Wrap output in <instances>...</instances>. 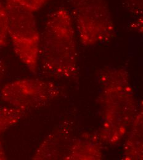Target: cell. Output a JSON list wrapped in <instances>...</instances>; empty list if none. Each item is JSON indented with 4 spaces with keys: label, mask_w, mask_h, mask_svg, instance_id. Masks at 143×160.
Segmentation results:
<instances>
[{
    "label": "cell",
    "mask_w": 143,
    "mask_h": 160,
    "mask_svg": "<svg viewBox=\"0 0 143 160\" xmlns=\"http://www.w3.org/2000/svg\"><path fill=\"white\" fill-rule=\"evenodd\" d=\"M6 156L5 153V151L4 150L1 140L0 139V160H6Z\"/></svg>",
    "instance_id": "30bf717a"
},
{
    "label": "cell",
    "mask_w": 143,
    "mask_h": 160,
    "mask_svg": "<svg viewBox=\"0 0 143 160\" xmlns=\"http://www.w3.org/2000/svg\"><path fill=\"white\" fill-rule=\"evenodd\" d=\"M40 58L43 70L53 75L70 77L77 70L73 22L64 8L56 9L48 18L40 48Z\"/></svg>",
    "instance_id": "6da1fadb"
},
{
    "label": "cell",
    "mask_w": 143,
    "mask_h": 160,
    "mask_svg": "<svg viewBox=\"0 0 143 160\" xmlns=\"http://www.w3.org/2000/svg\"><path fill=\"white\" fill-rule=\"evenodd\" d=\"M8 21L5 5L0 1V48L6 45L8 38Z\"/></svg>",
    "instance_id": "8992f818"
},
{
    "label": "cell",
    "mask_w": 143,
    "mask_h": 160,
    "mask_svg": "<svg viewBox=\"0 0 143 160\" xmlns=\"http://www.w3.org/2000/svg\"><path fill=\"white\" fill-rule=\"evenodd\" d=\"M23 8L32 12H36L40 9L44 5L41 0H15Z\"/></svg>",
    "instance_id": "52a82bcc"
},
{
    "label": "cell",
    "mask_w": 143,
    "mask_h": 160,
    "mask_svg": "<svg viewBox=\"0 0 143 160\" xmlns=\"http://www.w3.org/2000/svg\"><path fill=\"white\" fill-rule=\"evenodd\" d=\"M80 41L93 45L108 40L113 23L106 0H71Z\"/></svg>",
    "instance_id": "3957f363"
},
{
    "label": "cell",
    "mask_w": 143,
    "mask_h": 160,
    "mask_svg": "<svg viewBox=\"0 0 143 160\" xmlns=\"http://www.w3.org/2000/svg\"><path fill=\"white\" fill-rule=\"evenodd\" d=\"M8 33L14 51L28 70L37 72L40 38L33 12L15 0H6Z\"/></svg>",
    "instance_id": "7a4b0ae2"
},
{
    "label": "cell",
    "mask_w": 143,
    "mask_h": 160,
    "mask_svg": "<svg viewBox=\"0 0 143 160\" xmlns=\"http://www.w3.org/2000/svg\"><path fill=\"white\" fill-rule=\"evenodd\" d=\"M5 72V65L4 63L0 61V84L1 82V81L3 80V78L4 77Z\"/></svg>",
    "instance_id": "9c48e42d"
},
{
    "label": "cell",
    "mask_w": 143,
    "mask_h": 160,
    "mask_svg": "<svg viewBox=\"0 0 143 160\" xmlns=\"http://www.w3.org/2000/svg\"><path fill=\"white\" fill-rule=\"evenodd\" d=\"M126 8L134 14H141L143 12V0H125Z\"/></svg>",
    "instance_id": "ba28073f"
},
{
    "label": "cell",
    "mask_w": 143,
    "mask_h": 160,
    "mask_svg": "<svg viewBox=\"0 0 143 160\" xmlns=\"http://www.w3.org/2000/svg\"><path fill=\"white\" fill-rule=\"evenodd\" d=\"M41 1H42V2L45 4H46L48 1H49V0H41Z\"/></svg>",
    "instance_id": "8fae6325"
},
{
    "label": "cell",
    "mask_w": 143,
    "mask_h": 160,
    "mask_svg": "<svg viewBox=\"0 0 143 160\" xmlns=\"http://www.w3.org/2000/svg\"><path fill=\"white\" fill-rule=\"evenodd\" d=\"M55 95L51 83L38 80H19L5 84L1 96L11 107L27 110L40 107Z\"/></svg>",
    "instance_id": "277c9868"
},
{
    "label": "cell",
    "mask_w": 143,
    "mask_h": 160,
    "mask_svg": "<svg viewBox=\"0 0 143 160\" xmlns=\"http://www.w3.org/2000/svg\"><path fill=\"white\" fill-rule=\"evenodd\" d=\"M27 110L17 107H0V136L22 119Z\"/></svg>",
    "instance_id": "5b68a950"
}]
</instances>
